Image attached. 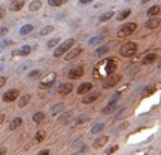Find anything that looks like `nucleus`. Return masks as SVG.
Instances as JSON below:
<instances>
[{"label": "nucleus", "instance_id": "1", "mask_svg": "<svg viewBox=\"0 0 161 155\" xmlns=\"http://www.w3.org/2000/svg\"><path fill=\"white\" fill-rule=\"evenodd\" d=\"M75 39H66L64 42H60V45L55 48V51H54V57L55 58H58V57H64V54H67L73 46H75Z\"/></svg>", "mask_w": 161, "mask_h": 155}, {"label": "nucleus", "instance_id": "2", "mask_svg": "<svg viewBox=\"0 0 161 155\" xmlns=\"http://www.w3.org/2000/svg\"><path fill=\"white\" fill-rule=\"evenodd\" d=\"M136 51H137V43H136V42H127V43H124V45L119 48L121 57H125V58L133 57V55L136 54Z\"/></svg>", "mask_w": 161, "mask_h": 155}, {"label": "nucleus", "instance_id": "3", "mask_svg": "<svg viewBox=\"0 0 161 155\" xmlns=\"http://www.w3.org/2000/svg\"><path fill=\"white\" fill-rule=\"evenodd\" d=\"M100 67L103 69V76L107 78V76L113 75V72L116 70V61H115L113 58H107V60H104V61L100 64Z\"/></svg>", "mask_w": 161, "mask_h": 155}, {"label": "nucleus", "instance_id": "4", "mask_svg": "<svg viewBox=\"0 0 161 155\" xmlns=\"http://www.w3.org/2000/svg\"><path fill=\"white\" fill-rule=\"evenodd\" d=\"M136 30H137V24H136V23H127V24H124V26L119 29V32L116 33V36H118L119 39H124V37L133 35Z\"/></svg>", "mask_w": 161, "mask_h": 155}, {"label": "nucleus", "instance_id": "5", "mask_svg": "<svg viewBox=\"0 0 161 155\" xmlns=\"http://www.w3.org/2000/svg\"><path fill=\"white\" fill-rule=\"evenodd\" d=\"M84 73H85L84 66L78 64V66H73V67L67 72V78H70L72 81H75V79H81V78L84 76Z\"/></svg>", "mask_w": 161, "mask_h": 155}, {"label": "nucleus", "instance_id": "6", "mask_svg": "<svg viewBox=\"0 0 161 155\" xmlns=\"http://www.w3.org/2000/svg\"><path fill=\"white\" fill-rule=\"evenodd\" d=\"M121 81V75H110L104 79L103 82V88H113L118 82Z\"/></svg>", "mask_w": 161, "mask_h": 155}, {"label": "nucleus", "instance_id": "7", "mask_svg": "<svg viewBox=\"0 0 161 155\" xmlns=\"http://www.w3.org/2000/svg\"><path fill=\"white\" fill-rule=\"evenodd\" d=\"M18 95H20V91L17 90V88H12V90H9V91H6L5 94H3V101L5 103H11V101H15L17 98H18Z\"/></svg>", "mask_w": 161, "mask_h": 155}, {"label": "nucleus", "instance_id": "8", "mask_svg": "<svg viewBox=\"0 0 161 155\" xmlns=\"http://www.w3.org/2000/svg\"><path fill=\"white\" fill-rule=\"evenodd\" d=\"M82 51H84V49H82L81 46H73L67 54H64V60H66V61H70V60L76 58L79 54H82Z\"/></svg>", "mask_w": 161, "mask_h": 155}, {"label": "nucleus", "instance_id": "9", "mask_svg": "<svg viewBox=\"0 0 161 155\" xmlns=\"http://www.w3.org/2000/svg\"><path fill=\"white\" fill-rule=\"evenodd\" d=\"M26 5V0H12L9 3V11L11 12H20Z\"/></svg>", "mask_w": 161, "mask_h": 155}, {"label": "nucleus", "instance_id": "10", "mask_svg": "<svg viewBox=\"0 0 161 155\" xmlns=\"http://www.w3.org/2000/svg\"><path fill=\"white\" fill-rule=\"evenodd\" d=\"M99 97H100V93H99V91H90L88 94H85V97H84L82 103H84V104H90V103L96 101Z\"/></svg>", "mask_w": 161, "mask_h": 155}, {"label": "nucleus", "instance_id": "11", "mask_svg": "<svg viewBox=\"0 0 161 155\" xmlns=\"http://www.w3.org/2000/svg\"><path fill=\"white\" fill-rule=\"evenodd\" d=\"M160 23H161L160 18H157V17H151V18L145 23V27L149 29V30H154V29H157V27L160 26Z\"/></svg>", "mask_w": 161, "mask_h": 155}, {"label": "nucleus", "instance_id": "12", "mask_svg": "<svg viewBox=\"0 0 161 155\" xmlns=\"http://www.w3.org/2000/svg\"><path fill=\"white\" fill-rule=\"evenodd\" d=\"M78 94L81 95V94H88L90 91H93V84L91 82H84V84H81L79 87H78Z\"/></svg>", "mask_w": 161, "mask_h": 155}, {"label": "nucleus", "instance_id": "13", "mask_svg": "<svg viewBox=\"0 0 161 155\" xmlns=\"http://www.w3.org/2000/svg\"><path fill=\"white\" fill-rule=\"evenodd\" d=\"M72 90H73V85H72L70 82H64V84L60 85V88H58V94L66 95V94H70Z\"/></svg>", "mask_w": 161, "mask_h": 155}, {"label": "nucleus", "instance_id": "14", "mask_svg": "<svg viewBox=\"0 0 161 155\" xmlns=\"http://www.w3.org/2000/svg\"><path fill=\"white\" fill-rule=\"evenodd\" d=\"M107 142H109V137H107V136H100V137H97V139L93 142V146H94L96 149H99V148H103Z\"/></svg>", "mask_w": 161, "mask_h": 155}, {"label": "nucleus", "instance_id": "15", "mask_svg": "<svg viewBox=\"0 0 161 155\" xmlns=\"http://www.w3.org/2000/svg\"><path fill=\"white\" fill-rule=\"evenodd\" d=\"M115 109H116V98L113 97V100L109 101V103L103 107V115H109V113H112Z\"/></svg>", "mask_w": 161, "mask_h": 155}, {"label": "nucleus", "instance_id": "16", "mask_svg": "<svg viewBox=\"0 0 161 155\" xmlns=\"http://www.w3.org/2000/svg\"><path fill=\"white\" fill-rule=\"evenodd\" d=\"M72 118H73V113L72 112H66L61 116H58V124L60 125H66V124H69L72 121Z\"/></svg>", "mask_w": 161, "mask_h": 155}, {"label": "nucleus", "instance_id": "17", "mask_svg": "<svg viewBox=\"0 0 161 155\" xmlns=\"http://www.w3.org/2000/svg\"><path fill=\"white\" fill-rule=\"evenodd\" d=\"M155 60H157V54H155V52H148V54L143 57L142 64H143V66H148V64H152Z\"/></svg>", "mask_w": 161, "mask_h": 155}, {"label": "nucleus", "instance_id": "18", "mask_svg": "<svg viewBox=\"0 0 161 155\" xmlns=\"http://www.w3.org/2000/svg\"><path fill=\"white\" fill-rule=\"evenodd\" d=\"M64 109H66V104H64V103H58V104H54V106L51 107V115L57 116V115H60V113H61Z\"/></svg>", "mask_w": 161, "mask_h": 155}, {"label": "nucleus", "instance_id": "19", "mask_svg": "<svg viewBox=\"0 0 161 155\" xmlns=\"http://www.w3.org/2000/svg\"><path fill=\"white\" fill-rule=\"evenodd\" d=\"M30 52H32V46H30V45H23V46H21V48H20L15 54H17V55H20V57H27Z\"/></svg>", "mask_w": 161, "mask_h": 155}, {"label": "nucleus", "instance_id": "20", "mask_svg": "<svg viewBox=\"0 0 161 155\" xmlns=\"http://www.w3.org/2000/svg\"><path fill=\"white\" fill-rule=\"evenodd\" d=\"M54 82H55V75H54V73H51V75H48V78H46V79L40 84V88H49Z\"/></svg>", "mask_w": 161, "mask_h": 155}, {"label": "nucleus", "instance_id": "21", "mask_svg": "<svg viewBox=\"0 0 161 155\" xmlns=\"http://www.w3.org/2000/svg\"><path fill=\"white\" fill-rule=\"evenodd\" d=\"M42 8V0H32L30 5H29V11L30 12H36Z\"/></svg>", "mask_w": 161, "mask_h": 155}, {"label": "nucleus", "instance_id": "22", "mask_svg": "<svg viewBox=\"0 0 161 155\" xmlns=\"http://www.w3.org/2000/svg\"><path fill=\"white\" fill-rule=\"evenodd\" d=\"M33 30H35L33 24H26V26H23V27L20 29V35H21V36H27V35H30Z\"/></svg>", "mask_w": 161, "mask_h": 155}, {"label": "nucleus", "instance_id": "23", "mask_svg": "<svg viewBox=\"0 0 161 155\" xmlns=\"http://www.w3.org/2000/svg\"><path fill=\"white\" fill-rule=\"evenodd\" d=\"M130 15H131V9H124V11H121V12L116 15V20H118V21H124V20H127Z\"/></svg>", "mask_w": 161, "mask_h": 155}, {"label": "nucleus", "instance_id": "24", "mask_svg": "<svg viewBox=\"0 0 161 155\" xmlns=\"http://www.w3.org/2000/svg\"><path fill=\"white\" fill-rule=\"evenodd\" d=\"M113 15H115L113 11H107V12H104V14H101V15L99 17V21H100V23H106V21H109Z\"/></svg>", "mask_w": 161, "mask_h": 155}, {"label": "nucleus", "instance_id": "25", "mask_svg": "<svg viewBox=\"0 0 161 155\" xmlns=\"http://www.w3.org/2000/svg\"><path fill=\"white\" fill-rule=\"evenodd\" d=\"M107 52H109V45H103V46H100V48L96 49L94 55H96V57H103V55L107 54Z\"/></svg>", "mask_w": 161, "mask_h": 155}, {"label": "nucleus", "instance_id": "26", "mask_svg": "<svg viewBox=\"0 0 161 155\" xmlns=\"http://www.w3.org/2000/svg\"><path fill=\"white\" fill-rule=\"evenodd\" d=\"M30 98H32L30 94H24V95H21V98L18 100V106H20V107H26V106L29 104Z\"/></svg>", "mask_w": 161, "mask_h": 155}, {"label": "nucleus", "instance_id": "27", "mask_svg": "<svg viewBox=\"0 0 161 155\" xmlns=\"http://www.w3.org/2000/svg\"><path fill=\"white\" fill-rule=\"evenodd\" d=\"M60 42H61V39L57 36V37H52V39H49V40H48V43H46V46H48L49 49H52V48H57V46L60 45Z\"/></svg>", "mask_w": 161, "mask_h": 155}, {"label": "nucleus", "instance_id": "28", "mask_svg": "<svg viewBox=\"0 0 161 155\" xmlns=\"http://www.w3.org/2000/svg\"><path fill=\"white\" fill-rule=\"evenodd\" d=\"M45 137H46V133H45L43 130H40V131H37V133L35 134L33 142H35V143H40V142H43V140H45Z\"/></svg>", "mask_w": 161, "mask_h": 155}, {"label": "nucleus", "instance_id": "29", "mask_svg": "<svg viewBox=\"0 0 161 155\" xmlns=\"http://www.w3.org/2000/svg\"><path fill=\"white\" fill-rule=\"evenodd\" d=\"M160 11H161V8H160L158 5H155V6H152V8L148 9L146 15H148V17H157V15L160 14Z\"/></svg>", "mask_w": 161, "mask_h": 155}, {"label": "nucleus", "instance_id": "30", "mask_svg": "<svg viewBox=\"0 0 161 155\" xmlns=\"http://www.w3.org/2000/svg\"><path fill=\"white\" fill-rule=\"evenodd\" d=\"M69 2V0H48V5L52 6V8H58V6H63Z\"/></svg>", "mask_w": 161, "mask_h": 155}, {"label": "nucleus", "instance_id": "31", "mask_svg": "<svg viewBox=\"0 0 161 155\" xmlns=\"http://www.w3.org/2000/svg\"><path fill=\"white\" fill-rule=\"evenodd\" d=\"M21 124H23V118H15V119L9 124V130H11V131H14V130H17Z\"/></svg>", "mask_w": 161, "mask_h": 155}, {"label": "nucleus", "instance_id": "32", "mask_svg": "<svg viewBox=\"0 0 161 155\" xmlns=\"http://www.w3.org/2000/svg\"><path fill=\"white\" fill-rule=\"evenodd\" d=\"M40 76H42V70H39V69H35V70L29 72V78L30 79H37Z\"/></svg>", "mask_w": 161, "mask_h": 155}, {"label": "nucleus", "instance_id": "33", "mask_svg": "<svg viewBox=\"0 0 161 155\" xmlns=\"http://www.w3.org/2000/svg\"><path fill=\"white\" fill-rule=\"evenodd\" d=\"M45 119V113L43 112H36L33 115V122H42Z\"/></svg>", "mask_w": 161, "mask_h": 155}, {"label": "nucleus", "instance_id": "34", "mask_svg": "<svg viewBox=\"0 0 161 155\" xmlns=\"http://www.w3.org/2000/svg\"><path fill=\"white\" fill-rule=\"evenodd\" d=\"M54 32V26H45L42 30H40V36H46V35H49V33H52Z\"/></svg>", "mask_w": 161, "mask_h": 155}, {"label": "nucleus", "instance_id": "35", "mask_svg": "<svg viewBox=\"0 0 161 155\" xmlns=\"http://www.w3.org/2000/svg\"><path fill=\"white\" fill-rule=\"evenodd\" d=\"M127 115H128V107H122V109H119L116 112V119H121V118H124Z\"/></svg>", "mask_w": 161, "mask_h": 155}, {"label": "nucleus", "instance_id": "36", "mask_svg": "<svg viewBox=\"0 0 161 155\" xmlns=\"http://www.w3.org/2000/svg\"><path fill=\"white\" fill-rule=\"evenodd\" d=\"M100 42H101V37H100V36H96V37L88 39V45H90V46H93V45H99Z\"/></svg>", "mask_w": 161, "mask_h": 155}, {"label": "nucleus", "instance_id": "37", "mask_svg": "<svg viewBox=\"0 0 161 155\" xmlns=\"http://www.w3.org/2000/svg\"><path fill=\"white\" fill-rule=\"evenodd\" d=\"M103 128H104V124H97L96 127L91 128V134H97V133H100Z\"/></svg>", "mask_w": 161, "mask_h": 155}, {"label": "nucleus", "instance_id": "38", "mask_svg": "<svg viewBox=\"0 0 161 155\" xmlns=\"http://www.w3.org/2000/svg\"><path fill=\"white\" fill-rule=\"evenodd\" d=\"M118 149H119V146H118V145H113V146H110V148H109L107 151H104V154H106V155H110V154L116 152Z\"/></svg>", "mask_w": 161, "mask_h": 155}, {"label": "nucleus", "instance_id": "39", "mask_svg": "<svg viewBox=\"0 0 161 155\" xmlns=\"http://www.w3.org/2000/svg\"><path fill=\"white\" fill-rule=\"evenodd\" d=\"M87 119H88V116H87V115H84V116L78 118V119H76V125H81V124H84Z\"/></svg>", "mask_w": 161, "mask_h": 155}, {"label": "nucleus", "instance_id": "40", "mask_svg": "<svg viewBox=\"0 0 161 155\" xmlns=\"http://www.w3.org/2000/svg\"><path fill=\"white\" fill-rule=\"evenodd\" d=\"M8 35V27H0V37H3Z\"/></svg>", "mask_w": 161, "mask_h": 155}, {"label": "nucleus", "instance_id": "41", "mask_svg": "<svg viewBox=\"0 0 161 155\" xmlns=\"http://www.w3.org/2000/svg\"><path fill=\"white\" fill-rule=\"evenodd\" d=\"M81 6H84V5H90V3H93V0H79L78 2Z\"/></svg>", "mask_w": 161, "mask_h": 155}, {"label": "nucleus", "instance_id": "42", "mask_svg": "<svg viewBox=\"0 0 161 155\" xmlns=\"http://www.w3.org/2000/svg\"><path fill=\"white\" fill-rule=\"evenodd\" d=\"M5 84H6V78L5 76H0V88H2Z\"/></svg>", "mask_w": 161, "mask_h": 155}, {"label": "nucleus", "instance_id": "43", "mask_svg": "<svg viewBox=\"0 0 161 155\" xmlns=\"http://www.w3.org/2000/svg\"><path fill=\"white\" fill-rule=\"evenodd\" d=\"M37 155H49V149H42Z\"/></svg>", "mask_w": 161, "mask_h": 155}, {"label": "nucleus", "instance_id": "44", "mask_svg": "<svg viewBox=\"0 0 161 155\" xmlns=\"http://www.w3.org/2000/svg\"><path fill=\"white\" fill-rule=\"evenodd\" d=\"M5 18V9H2V8H0V21H2Z\"/></svg>", "mask_w": 161, "mask_h": 155}, {"label": "nucleus", "instance_id": "45", "mask_svg": "<svg viewBox=\"0 0 161 155\" xmlns=\"http://www.w3.org/2000/svg\"><path fill=\"white\" fill-rule=\"evenodd\" d=\"M3 121H5V113H0V125L3 124Z\"/></svg>", "mask_w": 161, "mask_h": 155}, {"label": "nucleus", "instance_id": "46", "mask_svg": "<svg viewBox=\"0 0 161 155\" xmlns=\"http://www.w3.org/2000/svg\"><path fill=\"white\" fill-rule=\"evenodd\" d=\"M0 155H6V148H0Z\"/></svg>", "mask_w": 161, "mask_h": 155}, {"label": "nucleus", "instance_id": "47", "mask_svg": "<svg viewBox=\"0 0 161 155\" xmlns=\"http://www.w3.org/2000/svg\"><path fill=\"white\" fill-rule=\"evenodd\" d=\"M149 0H142V5H145V3H148Z\"/></svg>", "mask_w": 161, "mask_h": 155}, {"label": "nucleus", "instance_id": "48", "mask_svg": "<svg viewBox=\"0 0 161 155\" xmlns=\"http://www.w3.org/2000/svg\"><path fill=\"white\" fill-rule=\"evenodd\" d=\"M3 70V64H0V72H2Z\"/></svg>", "mask_w": 161, "mask_h": 155}, {"label": "nucleus", "instance_id": "49", "mask_svg": "<svg viewBox=\"0 0 161 155\" xmlns=\"http://www.w3.org/2000/svg\"><path fill=\"white\" fill-rule=\"evenodd\" d=\"M125 2H131V0H125Z\"/></svg>", "mask_w": 161, "mask_h": 155}]
</instances>
